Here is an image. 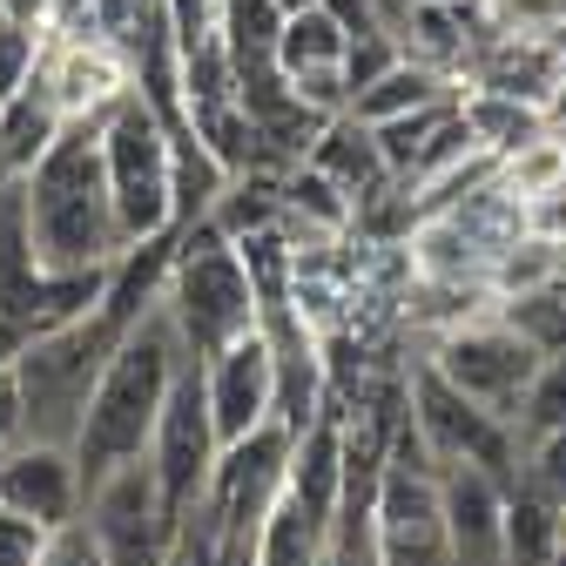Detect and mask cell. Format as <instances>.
<instances>
[{"instance_id":"1","label":"cell","mask_w":566,"mask_h":566,"mask_svg":"<svg viewBox=\"0 0 566 566\" xmlns=\"http://www.w3.org/2000/svg\"><path fill=\"white\" fill-rule=\"evenodd\" d=\"M14 189H21L28 250L41 270H67V276L108 270L128 250L108 202V176H102V115L61 122V135L41 149L28 176H14Z\"/></svg>"},{"instance_id":"2","label":"cell","mask_w":566,"mask_h":566,"mask_svg":"<svg viewBox=\"0 0 566 566\" xmlns=\"http://www.w3.org/2000/svg\"><path fill=\"white\" fill-rule=\"evenodd\" d=\"M182 365H189V350H182V337H176V324H169V311L156 297L149 311L115 337L108 365H102V378L88 391V411L75 424V439H67V452H75V465H82V492L108 465L149 452V432H156L163 398H169V385H176Z\"/></svg>"},{"instance_id":"3","label":"cell","mask_w":566,"mask_h":566,"mask_svg":"<svg viewBox=\"0 0 566 566\" xmlns=\"http://www.w3.org/2000/svg\"><path fill=\"white\" fill-rule=\"evenodd\" d=\"M128 324L102 311V297L82 311V317H67L41 337H28L14 350V378H21V411H28V439H48V446H67L75 439V424L88 411V391L108 365V350Z\"/></svg>"},{"instance_id":"4","label":"cell","mask_w":566,"mask_h":566,"mask_svg":"<svg viewBox=\"0 0 566 566\" xmlns=\"http://www.w3.org/2000/svg\"><path fill=\"white\" fill-rule=\"evenodd\" d=\"M163 311L182 337V350L202 365L243 331H256V291H250V270L237 256V243L209 223L176 230L169 250V276H163Z\"/></svg>"},{"instance_id":"5","label":"cell","mask_w":566,"mask_h":566,"mask_svg":"<svg viewBox=\"0 0 566 566\" xmlns=\"http://www.w3.org/2000/svg\"><path fill=\"white\" fill-rule=\"evenodd\" d=\"M102 176H108V202H115V223L128 243L142 237H163L176 230V209H169V122L128 95L102 115Z\"/></svg>"},{"instance_id":"6","label":"cell","mask_w":566,"mask_h":566,"mask_svg":"<svg viewBox=\"0 0 566 566\" xmlns=\"http://www.w3.org/2000/svg\"><path fill=\"white\" fill-rule=\"evenodd\" d=\"M405 418L418 446L432 452V465H479L492 479H513V459H520V439L506 418H492L485 405H472L465 391H452L424 358L405 365Z\"/></svg>"},{"instance_id":"7","label":"cell","mask_w":566,"mask_h":566,"mask_svg":"<svg viewBox=\"0 0 566 566\" xmlns=\"http://www.w3.org/2000/svg\"><path fill=\"white\" fill-rule=\"evenodd\" d=\"M418 358L432 365L452 391H465L472 405H485L492 418L513 424V411H520V398H526V378H533V365H539V350H533L500 311H485V317H465V324H452V331H439V337H424Z\"/></svg>"},{"instance_id":"8","label":"cell","mask_w":566,"mask_h":566,"mask_svg":"<svg viewBox=\"0 0 566 566\" xmlns=\"http://www.w3.org/2000/svg\"><path fill=\"white\" fill-rule=\"evenodd\" d=\"M82 526L102 553V566H169L176 546V513L149 459H122L82 492Z\"/></svg>"},{"instance_id":"9","label":"cell","mask_w":566,"mask_h":566,"mask_svg":"<svg viewBox=\"0 0 566 566\" xmlns=\"http://www.w3.org/2000/svg\"><path fill=\"white\" fill-rule=\"evenodd\" d=\"M217 424H209V398H202V371H196V358L176 371V385H169V398H163V418H156V432H149V472H156V485H163V500H169V513L182 520L196 500H202V485H209V472H217Z\"/></svg>"},{"instance_id":"10","label":"cell","mask_w":566,"mask_h":566,"mask_svg":"<svg viewBox=\"0 0 566 566\" xmlns=\"http://www.w3.org/2000/svg\"><path fill=\"white\" fill-rule=\"evenodd\" d=\"M202 398H209V424H217V446L250 439L256 424H276V358L270 337L243 331L230 337L217 358H202Z\"/></svg>"},{"instance_id":"11","label":"cell","mask_w":566,"mask_h":566,"mask_svg":"<svg viewBox=\"0 0 566 566\" xmlns=\"http://www.w3.org/2000/svg\"><path fill=\"white\" fill-rule=\"evenodd\" d=\"M439 526H446V566H506V479L479 465H446Z\"/></svg>"},{"instance_id":"12","label":"cell","mask_w":566,"mask_h":566,"mask_svg":"<svg viewBox=\"0 0 566 566\" xmlns=\"http://www.w3.org/2000/svg\"><path fill=\"white\" fill-rule=\"evenodd\" d=\"M0 506L8 513H28L41 520L48 533L82 520V465L67 446H48V439H21L0 452Z\"/></svg>"},{"instance_id":"13","label":"cell","mask_w":566,"mask_h":566,"mask_svg":"<svg viewBox=\"0 0 566 566\" xmlns=\"http://www.w3.org/2000/svg\"><path fill=\"white\" fill-rule=\"evenodd\" d=\"M311 169H324L344 196H350V217H358V209L371 202V196H385L391 182H405V176H391L385 169V156H378V142H371V128L358 122V115H331L324 122V135L311 142V156H304Z\"/></svg>"},{"instance_id":"14","label":"cell","mask_w":566,"mask_h":566,"mask_svg":"<svg viewBox=\"0 0 566 566\" xmlns=\"http://www.w3.org/2000/svg\"><path fill=\"white\" fill-rule=\"evenodd\" d=\"M446 217H452V223L472 237V250H479L485 263L500 256V250H513V243L533 230V209H526V202H520V196L500 182V169H492L479 189H465L459 202H446Z\"/></svg>"},{"instance_id":"15","label":"cell","mask_w":566,"mask_h":566,"mask_svg":"<svg viewBox=\"0 0 566 566\" xmlns=\"http://www.w3.org/2000/svg\"><path fill=\"white\" fill-rule=\"evenodd\" d=\"M54 135H61V108H54L48 82L28 75L8 102H0V176H28Z\"/></svg>"},{"instance_id":"16","label":"cell","mask_w":566,"mask_h":566,"mask_svg":"<svg viewBox=\"0 0 566 566\" xmlns=\"http://www.w3.org/2000/svg\"><path fill=\"white\" fill-rule=\"evenodd\" d=\"M391 34H398V48L411 61H424V67H439V75L459 82V61H465V41H472V8H459V0H411Z\"/></svg>"},{"instance_id":"17","label":"cell","mask_w":566,"mask_h":566,"mask_svg":"<svg viewBox=\"0 0 566 566\" xmlns=\"http://www.w3.org/2000/svg\"><path fill=\"white\" fill-rule=\"evenodd\" d=\"M223 182H230V169L209 156L189 128H169V209H176V230L202 223L209 202L223 196Z\"/></svg>"},{"instance_id":"18","label":"cell","mask_w":566,"mask_h":566,"mask_svg":"<svg viewBox=\"0 0 566 566\" xmlns=\"http://www.w3.org/2000/svg\"><path fill=\"white\" fill-rule=\"evenodd\" d=\"M446 95H459L452 75H439V67H424V61L398 54L371 88L350 95V115H358V122H385V115H405V108H424V102H446Z\"/></svg>"},{"instance_id":"19","label":"cell","mask_w":566,"mask_h":566,"mask_svg":"<svg viewBox=\"0 0 566 566\" xmlns=\"http://www.w3.org/2000/svg\"><path fill=\"white\" fill-rule=\"evenodd\" d=\"M459 122L472 128V142L485 156H513L520 142L546 135V115L533 102H513V95H485V88H459Z\"/></svg>"},{"instance_id":"20","label":"cell","mask_w":566,"mask_h":566,"mask_svg":"<svg viewBox=\"0 0 566 566\" xmlns=\"http://www.w3.org/2000/svg\"><path fill=\"white\" fill-rule=\"evenodd\" d=\"M209 230H223L230 243L237 237H256V230H270V223H283V176H270V169H243V176H230L223 182V196L209 202V217H202Z\"/></svg>"},{"instance_id":"21","label":"cell","mask_w":566,"mask_h":566,"mask_svg":"<svg viewBox=\"0 0 566 566\" xmlns=\"http://www.w3.org/2000/svg\"><path fill=\"white\" fill-rule=\"evenodd\" d=\"M559 539H566V513H553L546 500L506 479V566H553Z\"/></svg>"},{"instance_id":"22","label":"cell","mask_w":566,"mask_h":566,"mask_svg":"<svg viewBox=\"0 0 566 566\" xmlns=\"http://www.w3.org/2000/svg\"><path fill=\"white\" fill-rule=\"evenodd\" d=\"M559 250H566V237H546V230H526L513 250H500V256L485 263L492 304L526 297V291H539V283H559Z\"/></svg>"},{"instance_id":"23","label":"cell","mask_w":566,"mask_h":566,"mask_svg":"<svg viewBox=\"0 0 566 566\" xmlns=\"http://www.w3.org/2000/svg\"><path fill=\"white\" fill-rule=\"evenodd\" d=\"M500 182H506L526 209H539L546 196L566 189V142H559V135H533V142H520L513 156H500Z\"/></svg>"},{"instance_id":"24","label":"cell","mask_w":566,"mask_h":566,"mask_svg":"<svg viewBox=\"0 0 566 566\" xmlns=\"http://www.w3.org/2000/svg\"><path fill=\"white\" fill-rule=\"evenodd\" d=\"M344 28L324 14V8H304V14H283L276 28V67L283 75H297V67H337L344 61Z\"/></svg>"},{"instance_id":"25","label":"cell","mask_w":566,"mask_h":566,"mask_svg":"<svg viewBox=\"0 0 566 566\" xmlns=\"http://www.w3.org/2000/svg\"><path fill=\"white\" fill-rule=\"evenodd\" d=\"M217 28H223V48H230V61H237V75H243V67L276 61V28H283L276 0H223V8H217Z\"/></svg>"},{"instance_id":"26","label":"cell","mask_w":566,"mask_h":566,"mask_svg":"<svg viewBox=\"0 0 566 566\" xmlns=\"http://www.w3.org/2000/svg\"><path fill=\"white\" fill-rule=\"evenodd\" d=\"M452 102H459V95H446V102H424V108H405V115H385V122H365L391 176H411V163H418V149H424V142H432V135H439V122L452 115Z\"/></svg>"},{"instance_id":"27","label":"cell","mask_w":566,"mask_h":566,"mask_svg":"<svg viewBox=\"0 0 566 566\" xmlns=\"http://www.w3.org/2000/svg\"><path fill=\"white\" fill-rule=\"evenodd\" d=\"M492 311H500V317L539 350V358H546V350H566V276H559V283H539V291H526V297L492 304Z\"/></svg>"},{"instance_id":"28","label":"cell","mask_w":566,"mask_h":566,"mask_svg":"<svg viewBox=\"0 0 566 566\" xmlns=\"http://www.w3.org/2000/svg\"><path fill=\"white\" fill-rule=\"evenodd\" d=\"M513 485H526L533 500H546L553 513H566V424H553V432H533V439H520Z\"/></svg>"},{"instance_id":"29","label":"cell","mask_w":566,"mask_h":566,"mask_svg":"<svg viewBox=\"0 0 566 566\" xmlns=\"http://www.w3.org/2000/svg\"><path fill=\"white\" fill-rule=\"evenodd\" d=\"M472 28L526 34V41H559L566 34V0H472Z\"/></svg>"},{"instance_id":"30","label":"cell","mask_w":566,"mask_h":566,"mask_svg":"<svg viewBox=\"0 0 566 566\" xmlns=\"http://www.w3.org/2000/svg\"><path fill=\"white\" fill-rule=\"evenodd\" d=\"M566 424V350H546L526 378V398L513 411V439H533V432H553Z\"/></svg>"},{"instance_id":"31","label":"cell","mask_w":566,"mask_h":566,"mask_svg":"<svg viewBox=\"0 0 566 566\" xmlns=\"http://www.w3.org/2000/svg\"><path fill=\"white\" fill-rule=\"evenodd\" d=\"M398 54H405V48H398V34H391V28L350 34V41H344V61H337V67H344V88H350V95H358V88H371V82L385 75V67H391Z\"/></svg>"},{"instance_id":"32","label":"cell","mask_w":566,"mask_h":566,"mask_svg":"<svg viewBox=\"0 0 566 566\" xmlns=\"http://www.w3.org/2000/svg\"><path fill=\"white\" fill-rule=\"evenodd\" d=\"M34 54H41V34L0 14V102H8V95L34 75Z\"/></svg>"},{"instance_id":"33","label":"cell","mask_w":566,"mask_h":566,"mask_svg":"<svg viewBox=\"0 0 566 566\" xmlns=\"http://www.w3.org/2000/svg\"><path fill=\"white\" fill-rule=\"evenodd\" d=\"M41 553H48V526L0 506V566H41Z\"/></svg>"},{"instance_id":"34","label":"cell","mask_w":566,"mask_h":566,"mask_svg":"<svg viewBox=\"0 0 566 566\" xmlns=\"http://www.w3.org/2000/svg\"><path fill=\"white\" fill-rule=\"evenodd\" d=\"M41 566H102V553H95V539H88V526H82V520H67V526H54V533H48Z\"/></svg>"},{"instance_id":"35","label":"cell","mask_w":566,"mask_h":566,"mask_svg":"<svg viewBox=\"0 0 566 566\" xmlns=\"http://www.w3.org/2000/svg\"><path fill=\"white\" fill-rule=\"evenodd\" d=\"M28 439V411H21V378H14V365L0 358V452L8 446H21Z\"/></svg>"},{"instance_id":"36","label":"cell","mask_w":566,"mask_h":566,"mask_svg":"<svg viewBox=\"0 0 566 566\" xmlns=\"http://www.w3.org/2000/svg\"><path fill=\"white\" fill-rule=\"evenodd\" d=\"M317 8H324L344 34H371V28H378V14L365 8V0H317Z\"/></svg>"},{"instance_id":"37","label":"cell","mask_w":566,"mask_h":566,"mask_svg":"<svg viewBox=\"0 0 566 566\" xmlns=\"http://www.w3.org/2000/svg\"><path fill=\"white\" fill-rule=\"evenodd\" d=\"M0 14L21 21V28H34V34H48L54 28V0H0Z\"/></svg>"},{"instance_id":"38","label":"cell","mask_w":566,"mask_h":566,"mask_svg":"<svg viewBox=\"0 0 566 566\" xmlns=\"http://www.w3.org/2000/svg\"><path fill=\"white\" fill-rule=\"evenodd\" d=\"M539 115H546V135H559V142H566V67H559V82H553V95H546V108H539Z\"/></svg>"},{"instance_id":"39","label":"cell","mask_w":566,"mask_h":566,"mask_svg":"<svg viewBox=\"0 0 566 566\" xmlns=\"http://www.w3.org/2000/svg\"><path fill=\"white\" fill-rule=\"evenodd\" d=\"M365 8L378 14V28H398V21H405V8H411V0H365Z\"/></svg>"},{"instance_id":"40","label":"cell","mask_w":566,"mask_h":566,"mask_svg":"<svg viewBox=\"0 0 566 566\" xmlns=\"http://www.w3.org/2000/svg\"><path fill=\"white\" fill-rule=\"evenodd\" d=\"M304 8H317V0H276V14H304Z\"/></svg>"},{"instance_id":"41","label":"cell","mask_w":566,"mask_h":566,"mask_svg":"<svg viewBox=\"0 0 566 566\" xmlns=\"http://www.w3.org/2000/svg\"><path fill=\"white\" fill-rule=\"evenodd\" d=\"M553 566H566V539H559V553H553Z\"/></svg>"},{"instance_id":"42","label":"cell","mask_w":566,"mask_h":566,"mask_svg":"<svg viewBox=\"0 0 566 566\" xmlns=\"http://www.w3.org/2000/svg\"><path fill=\"white\" fill-rule=\"evenodd\" d=\"M8 182H14V176H0V189H8Z\"/></svg>"}]
</instances>
